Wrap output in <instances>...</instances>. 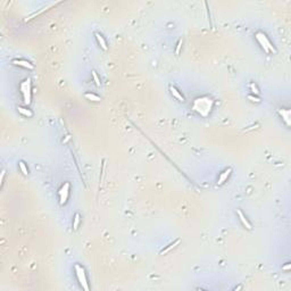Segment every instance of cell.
I'll use <instances>...</instances> for the list:
<instances>
[{"instance_id": "obj_17", "label": "cell", "mask_w": 291, "mask_h": 291, "mask_svg": "<svg viewBox=\"0 0 291 291\" xmlns=\"http://www.w3.org/2000/svg\"><path fill=\"white\" fill-rule=\"evenodd\" d=\"M249 88H250V90L252 91V93H255V95H259L258 88H257V85L254 83V82H251V83L249 84Z\"/></svg>"}, {"instance_id": "obj_11", "label": "cell", "mask_w": 291, "mask_h": 291, "mask_svg": "<svg viewBox=\"0 0 291 291\" xmlns=\"http://www.w3.org/2000/svg\"><path fill=\"white\" fill-rule=\"evenodd\" d=\"M169 90H171V93L174 96L177 100H180V101H184V98H183V96H182L181 93H180V91L177 90V89H175L174 86H171L169 88Z\"/></svg>"}, {"instance_id": "obj_6", "label": "cell", "mask_w": 291, "mask_h": 291, "mask_svg": "<svg viewBox=\"0 0 291 291\" xmlns=\"http://www.w3.org/2000/svg\"><path fill=\"white\" fill-rule=\"evenodd\" d=\"M13 64L16 65V66H22V67H24V68H29V70H32L33 68V65L31 64L30 62L24 60V59H14Z\"/></svg>"}, {"instance_id": "obj_8", "label": "cell", "mask_w": 291, "mask_h": 291, "mask_svg": "<svg viewBox=\"0 0 291 291\" xmlns=\"http://www.w3.org/2000/svg\"><path fill=\"white\" fill-rule=\"evenodd\" d=\"M231 172H232V168L229 167L227 169H225V171H224V172L220 175L218 181H217V184H218V185H220V184H223V183L227 180V177H229V175L231 174Z\"/></svg>"}, {"instance_id": "obj_15", "label": "cell", "mask_w": 291, "mask_h": 291, "mask_svg": "<svg viewBox=\"0 0 291 291\" xmlns=\"http://www.w3.org/2000/svg\"><path fill=\"white\" fill-rule=\"evenodd\" d=\"M80 221H81V216H80V214H75V216H74V223H73V229L74 230H76L80 225Z\"/></svg>"}, {"instance_id": "obj_18", "label": "cell", "mask_w": 291, "mask_h": 291, "mask_svg": "<svg viewBox=\"0 0 291 291\" xmlns=\"http://www.w3.org/2000/svg\"><path fill=\"white\" fill-rule=\"evenodd\" d=\"M92 76H93V80H95V82H96V84H97V86H100V80H99V78H98L97 72L92 71Z\"/></svg>"}, {"instance_id": "obj_19", "label": "cell", "mask_w": 291, "mask_h": 291, "mask_svg": "<svg viewBox=\"0 0 291 291\" xmlns=\"http://www.w3.org/2000/svg\"><path fill=\"white\" fill-rule=\"evenodd\" d=\"M182 47V39L179 40V42H177V45H176V49H175V54L176 55H179L180 54V49H181Z\"/></svg>"}, {"instance_id": "obj_20", "label": "cell", "mask_w": 291, "mask_h": 291, "mask_svg": "<svg viewBox=\"0 0 291 291\" xmlns=\"http://www.w3.org/2000/svg\"><path fill=\"white\" fill-rule=\"evenodd\" d=\"M248 98H249V99H250L251 101H255V103H259V101H260V99H259V98L254 97V96H249Z\"/></svg>"}, {"instance_id": "obj_16", "label": "cell", "mask_w": 291, "mask_h": 291, "mask_svg": "<svg viewBox=\"0 0 291 291\" xmlns=\"http://www.w3.org/2000/svg\"><path fill=\"white\" fill-rule=\"evenodd\" d=\"M18 165H20V168H21V171H22V173H23V174H24V175L29 174V169H27V167H26L25 163L21 161V162L18 163Z\"/></svg>"}, {"instance_id": "obj_14", "label": "cell", "mask_w": 291, "mask_h": 291, "mask_svg": "<svg viewBox=\"0 0 291 291\" xmlns=\"http://www.w3.org/2000/svg\"><path fill=\"white\" fill-rule=\"evenodd\" d=\"M85 98H86L88 100H92V101H100V98L98 97L97 95L91 93V92H86V93H85Z\"/></svg>"}, {"instance_id": "obj_21", "label": "cell", "mask_w": 291, "mask_h": 291, "mask_svg": "<svg viewBox=\"0 0 291 291\" xmlns=\"http://www.w3.org/2000/svg\"><path fill=\"white\" fill-rule=\"evenodd\" d=\"M290 264H289V263H288V264H287V265H285V266H283V267H282V270H284V271H289V270H290Z\"/></svg>"}, {"instance_id": "obj_12", "label": "cell", "mask_w": 291, "mask_h": 291, "mask_svg": "<svg viewBox=\"0 0 291 291\" xmlns=\"http://www.w3.org/2000/svg\"><path fill=\"white\" fill-rule=\"evenodd\" d=\"M96 38H97V41H98V43L100 45V47H101L104 50H107V43H106V41H105L104 37H103L101 34H99V33H96Z\"/></svg>"}, {"instance_id": "obj_5", "label": "cell", "mask_w": 291, "mask_h": 291, "mask_svg": "<svg viewBox=\"0 0 291 291\" xmlns=\"http://www.w3.org/2000/svg\"><path fill=\"white\" fill-rule=\"evenodd\" d=\"M68 194H70V183L66 182L63 184V187L59 190V198H60V205H65L66 201L68 199Z\"/></svg>"}, {"instance_id": "obj_13", "label": "cell", "mask_w": 291, "mask_h": 291, "mask_svg": "<svg viewBox=\"0 0 291 291\" xmlns=\"http://www.w3.org/2000/svg\"><path fill=\"white\" fill-rule=\"evenodd\" d=\"M18 111H20L23 116H26V117H32V115H33V113L31 111V110L26 109V108H24V107H18Z\"/></svg>"}, {"instance_id": "obj_9", "label": "cell", "mask_w": 291, "mask_h": 291, "mask_svg": "<svg viewBox=\"0 0 291 291\" xmlns=\"http://www.w3.org/2000/svg\"><path fill=\"white\" fill-rule=\"evenodd\" d=\"M279 113H280V115L282 116V118L284 119V122H285V124L288 125V126H290V110L289 109H280L279 110Z\"/></svg>"}, {"instance_id": "obj_10", "label": "cell", "mask_w": 291, "mask_h": 291, "mask_svg": "<svg viewBox=\"0 0 291 291\" xmlns=\"http://www.w3.org/2000/svg\"><path fill=\"white\" fill-rule=\"evenodd\" d=\"M180 242H181V240H180V239L175 240L174 242H172L171 245H168V247H166L165 249H163L162 251H161V255H165V254H167V252H169V251H171V250H172V249H174L175 247L177 246V245H179Z\"/></svg>"}, {"instance_id": "obj_1", "label": "cell", "mask_w": 291, "mask_h": 291, "mask_svg": "<svg viewBox=\"0 0 291 291\" xmlns=\"http://www.w3.org/2000/svg\"><path fill=\"white\" fill-rule=\"evenodd\" d=\"M212 100L208 99V98H198L196 99L194 104V110H197L198 113H200L201 115H207L208 113L210 111V108H212Z\"/></svg>"}, {"instance_id": "obj_7", "label": "cell", "mask_w": 291, "mask_h": 291, "mask_svg": "<svg viewBox=\"0 0 291 291\" xmlns=\"http://www.w3.org/2000/svg\"><path fill=\"white\" fill-rule=\"evenodd\" d=\"M237 214H238V216H239V218H240V221H241V223L243 224V226L246 227L247 230H251V229H252L251 224H250V223H249V221L246 218V216L243 215V213H242V212H241L240 209H238V210H237Z\"/></svg>"}, {"instance_id": "obj_2", "label": "cell", "mask_w": 291, "mask_h": 291, "mask_svg": "<svg viewBox=\"0 0 291 291\" xmlns=\"http://www.w3.org/2000/svg\"><path fill=\"white\" fill-rule=\"evenodd\" d=\"M256 39H257V41L259 42V45L263 47V49H264V51L265 52H270V51L274 52L275 51V49H274V47L272 45L271 41L267 39V37H266L263 32L256 33Z\"/></svg>"}, {"instance_id": "obj_4", "label": "cell", "mask_w": 291, "mask_h": 291, "mask_svg": "<svg viewBox=\"0 0 291 291\" xmlns=\"http://www.w3.org/2000/svg\"><path fill=\"white\" fill-rule=\"evenodd\" d=\"M21 90L24 96V101L26 105L31 103V78H26L21 85Z\"/></svg>"}, {"instance_id": "obj_3", "label": "cell", "mask_w": 291, "mask_h": 291, "mask_svg": "<svg viewBox=\"0 0 291 291\" xmlns=\"http://www.w3.org/2000/svg\"><path fill=\"white\" fill-rule=\"evenodd\" d=\"M75 274H76V276H78V282H80V284H81V287H82L85 291L89 290L88 280H86V276H85V271H84L83 267H82L81 265H78V264L75 265Z\"/></svg>"}]
</instances>
